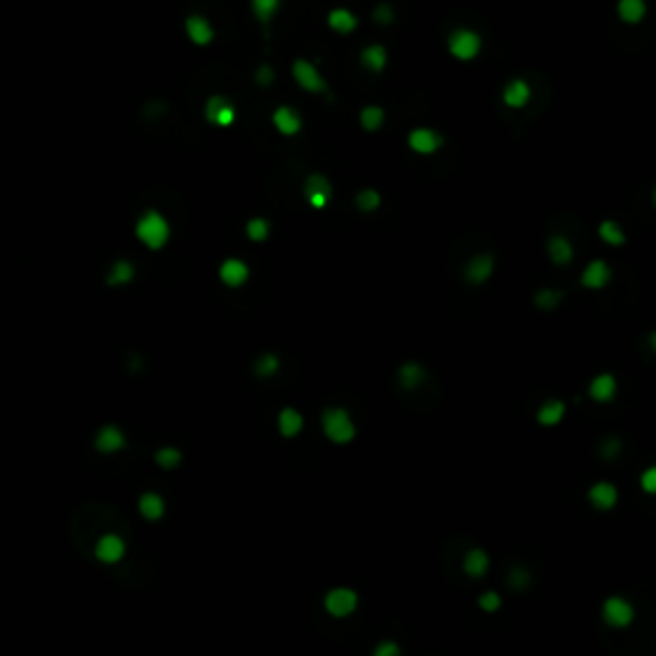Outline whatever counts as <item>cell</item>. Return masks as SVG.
Masks as SVG:
<instances>
[{"label": "cell", "mask_w": 656, "mask_h": 656, "mask_svg": "<svg viewBox=\"0 0 656 656\" xmlns=\"http://www.w3.org/2000/svg\"><path fill=\"white\" fill-rule=\"evenodd\" d=\"M303 195L308 200L310 208L316 211H323V208L331 206L333 198V185L326 174H308V180L303 185Z\"/></svg>", "instance_id": "cell-6"}, {"label": "cell", "mask_w": 656, "mask_h": 656, "mask_svg": "<svg viewBox=\"0 0 656 656\" xmlns=\"http://www.w3.org/2000/svg\"><path fill=\"white\" fill-rule=\"evenodd\" d=\"M477 605L485 610V613H498L503 608V595L495 593V590H485L480 597H477Z\"/></svg>", "instance_id": "cell-38"}, {"label": "cell", "mask_w": 656, "mask_h": 656, "mask_svg": "<svg viewBox=\"0 0 656 656\" xmlns=\"http://www.w3.org/2000/svg\"><path fill=\"white\" fill-rule=\"evenodd\" d=\"M359 126L364 128V131H380L382 126H385V111H382L380 105H364L362 113H359Z\"/></svg>", "instance_id": "cell-29"}, {"label": "cell", "mask_w": 656, "mask_h": 656, "mask_svg": "<svg viewBox=\"0 0 656 656\" xmlns=\"http://www.w3.org/2000/svg\"><path fill=\"white\" fill-rule=\"evenodd\" d=\"M321 431L331 443L336 446H346L356 438V423L351 418V413L341 405H333V408H326L321 413Z\"/></svg>", "instance_id": "cell-2"}, {"label": "cell", "mask_w": 656, "mask_h": 656, "mask_svg": "<svg viewBox=\"0 0 656 656\" xmlns=\"http://www.w3.org/2000/svg\"><path fill=\"white\" fill-rule=\"evenodd\" d=\"M134 234L146 249L159 252V249H165V246L169 244L172 226H169V218L162 215L159 211H146L144 215H139V221H136V226H134Z\"/></svg>", "instance_id": "cell-1"}, {"label": "cell", "mask_w": 656, "mask_h": 656, "mask_svg": "<svg viewBox=\"0 0 656 656\" xmlns=\"http://www.w3.org/2000/svg\"><path fill=\"white\" fill-rule=\"evenodd\" d=\"M426 377H428L426 367L418 362H403L397 367V382H400V388L408 390V392L420 388V385L426 382Z\"/></svg>", "instance_id": "cell-23"}, {"label": "cell", "mask_w": 656, "mask_h": 656, "mask_svg": "<svg viewBox=\"0 0 656 656\" xmlns=\"http://www.w3.org/2000/svg\"><path fill=\"white\" fill-rule=\"evenodd\" d=\"M134 277H136L134 264H131L128 259H121V261H116V264L111 267V272H108V285H116V287L128 285Z\"/></svg>", "instance_id": "cell-33"}, {"label": "cell", "mask_w": 656, "mask_h": 656, "mask_svg": "<svg viewBox=\"0 0 656 656\" xmlns=\"http://www.w3.org/2000/svg\"><path fill=\"white\" fill-rule=\"evenodd\" d=\"M246 231V238L249 241H254V244H261V241H267L269 234H272V226H269L267 218H261V215H257V218H249L244 226Z\"/></svg>", "instance_id": "cell-34"}, {"label": "cell", "mask_w": 656, "mask_h": 656, "mask_svg": "<svg viewBox=\"0 0 656 656\" xmlns=\"http://www.w3.org/2000/svg\"><path fill=\"white\" fill-rule=\"evenodd\" d=\"M546 254H549V259L556 267H567V264L574 261V244L564 234H551V236L546 238Z\"/></svg>", "instance_id": "cell-15"}, {"label": "cell", "mask_w": 656, "mask_h": 656, "mask_svg": "<svg viewBox=\"0 0 656 656\" xmlns=\"http://www.w3.org/2000/svg\"><path fill=\"white\" fill-rule=\"evenodd\" d=\"M648 341H651V349H654V354H656V331L648 336Z\"/></svg>", "instance_id": "cell-45"}, {"label": "cell", "mask_w": 656, "mask_h": 656, "mask_svg": "<svg viewBox=\"0 0 656 656\" xmlns=\"http://www.w3.org/2000/svg\"><path fill=\"white\" fill-rule=\"evenodd\" d=\"M249 3H252L254 18L261 21V24H269V21L277 16L280 6H282V0H249Z\"/></svg>", "instance_id": "cell-35"}, {"label": "cell", "mask_w": 656, "mask_h": 656, "mask_svg": "<svg viewBox=\"0 0 656 656\" xmlns=\"http://www.w3.org/2000/svg\"><path fill=\"white\" fill-rule=\"evenodd\" d=\"M165 510H167V503L162 495H157V492H144L142 498H139V513H142L144 521H162L165 518Z\"/></svg>", "instance_id": "cell-25"}, {"label": "cell", "mask_w": 656, "mask_h": 656, "mask_svg": "<svg viewBox=\"0 0 656 656\" xmlns=\"http://www.w3.org/2000/svg\"><path fill=\"white\" fill-rule=\"evenodd\" d=\"M408 146H411V151L420 154V157H428V154H436V151L441 149L443 139H441L438 131H434V128L418 126L408 134Z\"/></svg>", "instance_id": "cell-12"}, {"label": "cell", "mask_w": 656, "mask_h": 656, "mask_svg": "<svg viewBox=\"0 0 656 656\" xmlns=\"http://www.w3.org/2000/svg\"><path fill=\"white\" fill-rule=\"evenodd\" d=\"M602 457H605V459L618 457V441H608V443H605V446H602Z\"/></svg>", "instance_id": "cell-44"}, {"label": "cell", "mask_w": 656, "mask_h": 656, "mask_svg": "<svg viewBox=\"0 0 656 656\" xmlns=\"http://www.w3.org/2000/svg\"><path fill=\"white\" fill-rule=\"evenodd\" d=\"M277 372H280V356L272 354V351L261 354L259 359L254 362V374H257V377H261V380H267V377H275Z\"/></svg>", "instance_id": "cell-36"}, {"label": "cell", "mask_w": 656, "mask_h": 656, "mask_svg": "<svg viewBox=\"0 0 656 656\" xmlns=\"http://www.w3.org/2000/svg\"><path fill=\"white\" fill-rule=\"evenodd\" d=\"M639 485H641V490L646 492V495H651V498H656V464L646 466V469L641 472Z\"/></svg>", "instance_id": "cell-39"}, {"label": "cell", "mask_w": 656, "mask_h": 656, "mask_svg": "<svg viewBox=\"0 0 656 656\" xmlns=\"http://www.w3.org/2000/svg\"><path fill=\"white\" fill-rule=\"evenodd\" d=\"M293 79L303 87V90H305V93H313V96L328 90V82L323 79V75H321L316 64L308 62V59H295L293 62Z\"/></svg>", "instance_id": "cell-7"}, {"label": "cell", "mask_w": 656, "mask_h": 656, "mask_svg": "<svg viewBox=\"0 0 656 656\" xmlns=\"http://www.w3.org/2000/svg\"><path fill=\"white\" fill-rule=\"evenodd\" d=\"M154 462H157V466H162V469H174V466H180V462H182V451L174 449V446H162V449L154 451Z\"/></svg>", "instance_id": "cell-37"}, {"label": "cell", "mask_w": 656, "mask_h": 656, "mask_svg": "<svg viewBox=\"0 0 656 656\" xmlns=\"http://www.w3.org/2000/svg\"><path fill=\"white\" fill-rule=\"evenodd\" d=\"M203 116H206L208 123H213L218 128H229L236 123V108L229 98L223 96H211L206 100V108H203Z\"/></svg>", "instance_id": "cell-8"}, {"label": "cell", "mask_w": 656, "mask_h": 656, "mask_svg": "<svg viewBox=\"0 0 656 656\" xmlns=\"http://www.w3.org/2000/svg\"><path fill=\"white\" fill-rule=\"evenodd\" d=\"M305 428V418L298 408H282L277 413V431L282 438H298Z\"/></svg>", "instance_id": "cell-20"}, {"label": "cell", "mask_w": 656, "mask_h": 656, "mask_svg": "<svg viewBox=\"0 0 656 656\" xmlns=\"http://www.w3.org/2000/svg\"><path fill=\"white\" fill-rule=\"evenodd\" d=\"M480 49H482V39H480L477 31H472V29H457V31H451L449 52L454 59L469 62V59H475V56L480 54Z\"/></svg>", "instance_id": "cell-5"}, {"label": "cell", "mask_w": 656, "mask_h": 656, "mask_svg": "<svg viewBox=\"0 0 656 656\" xmlns=\"http://www.w3.org/2000/svg\"><path fill=\"white\" fill-rule=\"evenodd\" d=\"M374 21H380V24H390L392 21V10H390L388 3H382V6L374 8Z\"/></svg>", "instance_id": "cell-43"}, {"label": "cell", "mask_w": 656, "mask_h": 656, "mask_svg": "<svg viewBox=\"0 0 656 656\" xmlns=\"http://www.w3.org/2000/svg\"><path fill=\"white\" fill-rule=\"evenodd\" d=\"M374 656H400V643L395 641H382L374 646Z\"/></svg>", "instance_id": "cell-41"}, {"label": "cell", "mask_w": 656, "mask_h": 656, "mask_svg": "<svg viewBox=\"0 0 656 656\" xmlns=\"http://www.w3.org/2000/svg\"><path fill=\"white\" fill-rule=\"evenodd\" d=\"M651 200H654V206H656V185H654V192H651Z\"/></svg>", "instance_id": "cell-46"}, {"label": "cell", "mask_w": 656, "mask_h": 656, "mask_svg": "<svg viewBox=\"0 0 656 656\" xmlns=\"http://www.w3.org/2000/svg\"><path fill=\"white\" fill-rule=\"evenodd\" d=\"M249 277H252V269H249V264H246L244 259H238V257L223 259L221 267H218V280H221L226 287H231V290L244 287L246 282H249Z\"/></svg>", "instance_id": "cell-10"}, {"label": "cell", "mask_w": 656, "mask_h": 656, "mask_svg": "<svg viewBox=\"0 0 656 656\" xmlns=\"http://www.w3.org/2000/svg\"><path fill=\"white\" fill-rule=\"evenodd\" d=\"M126 446V434L121 431L119 426H113V423H108V426L98 428L96 434V449L100 451V454H119L121 449Z\"/></svg>", "instance_id": "cell-19"}, {"label": "cell", "mask_w": 656, "mask_h": 656, "mask_svg": "<svg viewBox=\"0 0 656 656\" xmlns=\"http://www.w3.org/2000/svg\"><path fill=\"white\" fill-rule=\"evenodd\" d=\"M272 126H275L277 134L298 136L300 134V128H303V119L295 108H290V105H280V108H275V113H272Z\"/></svg>", "instance_id": "cell-17"}, {"label": "cell", "mask_w": 656, "mask_h": 656, "mask_svg": "<svg viewBox=\"0 0 656 656\" xmlns=\"http://www.w3.org/2000/svg\"><path fill=\"white\" fill-rule=\"evenodd\" d=\"M359 26V18L349 8H333L328 13V29L336 33H351Z\"/></svg>", "instance_id": "cell-27"}, {"label": "cell", "mask_w": 656, "mask_h": 656, "mask_svg": "<svg viewBox=\"0 0 656 656\" xmlns=\"http://www.w3.org/2000/svg\"><path fill=\"white\" fill-rule=\"evenodd\" d=\"M254 77H257V85L267 87V85H272V79H275V72H272V67H269V64H261Z\"/></svg>", "instance_id": "cell-42"}, {"label": "cell", "mask_w": 656, "mask_h": 656, "mask_svg": "<svg viewBox=\"0 0 656 656\" xmlns=\"http://www.w3.org/2000/svg\"><path fill=\"white\" fill-rule=\"evenodd\" d=\"M564 415H567V405L561 403V400H556V397H551V400H544V403L538 405V411H536L538 426H546V428L559 426L561 420H564Z\"/></svg>", "instance_id": "cell-24"}, {"label": "cell", "mask_w": 656, "mask_h": 656, "mask_svg": "<svg viewBox=\"0 0 656 656\" xmlns=\"http://www.w3.org/2000/svg\"><path fill=\"white\" fill-rule=\"evenodd\" d=\"M462 570L469 579H482L490 572V554L485 549H469L462 559Z\"/></svg>", "instance_id": "cell-22"}, {"label": "cell", "mask_w": 656, "mask_h": 656, "mask_svg": "<svg viewBox=\"0 0 656 656\" xmlns=\"http://www.w3.org/2000/svg\"><path fill=\"white\" fill-rule=\"evenodd\" d=\"M495 275V257L490 252H480L464 264V280L469 285H485Z\"/></svg>", "instance_id": "cell-9"}, {"label": "cell", "mask_w": 656, "mask_h": 656, "mask_svg": "<svg viewBox=\"0 0 656 656\" xmlns=\"http://www.w3.org/2000/svg\"><path fill=\"white\" fill-rule=\"evenodd\" d=\"M354 203L359 213H374V211H380V206H382V195H380V190H374V188H364V190L356 192Z\"/></svg>", "instance_id": "cell-31"}, {"label": "cell", "mask_w": 656, "mask_h": 656, "mask_svg": "<svg viewBox=\"0 0 656 656\" xmlns=\"http://www.w3.org/2000/svg\"><path fill=\"white\" fill-rule=\"evenodd\" d=\"M602 620L610 628H628L636 618V608L631 605V600H625L620 595H610L608 600L602 602Z\"/></svg>", "instance_id": "cell-4"}, {"label": "cell", "mask_w": 656, "mask_h": 656, "mask_svg": "<svg viewBox=\"0 0 656 656\" xmlns=\"http://www.w3.org/2000/svg\"><path fill=\"white\" fill-rule=\"evenodd\" d=\"M587 500L595 510L600 513H608L618 505V487L613 482H595L590 490H587Z\"/></svg>", "instance_id": "cell-18"}, {"label": "cell", "mask_w": 656, "mask_h": 656, "mask_svg": "<svg viewBox=\"0 0 656 656\" xmlns=\"http://www.w3.org/2000/svg\"><path fill=\"white\" fill-rule=\"evenodd\" d=\"M587 395H590V400H595V403H610V400L618 395V380L610 372H600V374H595L593 380H590V385H587Z\"/></svg>", "instance_id": "cell-16"}, {"label": "cell", "mask_w": 656, "mask_h": 656, "mask_svg": "<svg viewBox=\"0 0 656 656\" xmlns=\"http://www.w3.org/2000/svg\"><path fill=\"white\" fill-rule=\"evenodd\" d=\"M531 85L526 82V79H510L505 87H503V103L508 105V108H513V111H521V108H526V105L531 103Z\"/></svg>", "instance_id": "cell-21"}, {"label": "cell", "mask_w": 656, "mask_h": 656, "mask_svg": "<svg viewBox=\"0 0 656 656\" xmlns=\"http://www.w3.org/2000/svg\"><path fill=\"white\" fill-rule=\"evenodd\" d=\"M597 236L608 246H623L625 244V231L618 221H602L597 226Z\"/></svg>", "instance_id": "cell-32"}, {"label": "cell", "mask_w": 656, "mask_h": 656, "mask_svg": "<svg viewBox=\"0 0 656 656\" xmlns=\"http://www.w3.org/2000/svg\"><path fill=\"white\" fill-rule=\"evenodd\" d=\"M508 582H510V587H515V590H523V587H528L531 582V574L528 570H523V567H515L510 574H508Z\"/></svg>", "instance_id": "cell-40"}, {"label": "cell", "mask_w": 656, "mask_h": 656, "mask_svg": "<svg viewBox=\"0 0 656 656\" xmlns=\"http://www.w3.org/2000/svg\"><path fill=\"white\" fill-rule=\"evenodd\" d=\"M96 559L100 564H119L126 556V541L119 533H105L96 541Z\"/></svg>", "instance_id": "cell-13"}, {"label": "cell", "mask_w": 656, "mask_h": 656, "mask_svg": "<svg viewBox=\"0 0 656 656\" xmlns=\"http://www.w3.org/2000/svg\"><path fill=\"white\" fill-rule=\"evenodd\" d=\"M610 280H613V269H610L608 261L593 259V261H587L585 269H582V275H579V285L587 287V290H593V293H597V290H602V287H608Z\"/></svg>", "instance_id": "cell-11"}, {"label": "cell", "mask_w": 656, "mask_h": 656, "mask_svg": "<svg viewBox=\"0 0 656 656\" xmlns=\"http://www.w3.org/2000/svg\"><path fill=\"white\" fill-rule=\"evenodd\" d=\"M561 300H564V293H561V290H556V287H541V290L533 295L536 308L538 310H546V313H551V310L559 308Z\"/></svg>", "instance_id": "cell-30"}, {"label": "cell", "mask_w": 656, "mask_h": 656, "mask_svg": "<svg viewBox=\"0 0 656 656\" xmlns=\"http://www.w3.org/2000/svg\"><path fill=\"white\" fill-rule=\"evenodd\" d=\"M185 36H188L195 47H208V44L215 39L213 24H211L206 16L192 13V16L185 18Z\"/></svg>", "instance_id": "cell-14"}, {"label": "cell", "mask_w": 656, "mask_h": 656, "mask_svg": "<svg viewBox=\"0 0 656 656\" xmlns=\"http://www.w3.org/2000/svg\"><path fill=\"white\" fill-rule=\"evenodd\" d=\"M362 67H367L369 72H374V75H380L385 67H388V49L382 47V44H369V47L362 52Z\"/></svg>", "instance_id": "cell-26"}, {"label": "cell", "mask_w": 656, "mask_h": 656, "mask_svg": "<svg viewBox=\"0 0 656 656\" xmlns=\"http://www.w3.org/2000/svg\"><path fill=\"white\" fill-rule=\"evenodd\" d=\"M359 608V595L351 587H331L328 593L323 595V610L331 618H351Z\"/></svg>", "instance_id": "cell-3"}, {"label": "cell", "mask_w": 656, "mask_h": 656, "mask_svg": "<svg viewBox=\"0 0 656 656\" xmlns=\"http://www.w3.org/2000/svg\"><path fill=\"white\" fill-rule=\"evenodd\" d=\"M646 16V3L643 0H618V18L625 24H639Z\"/></svg>", "instance_id": "cell-28"}]
</instances>
